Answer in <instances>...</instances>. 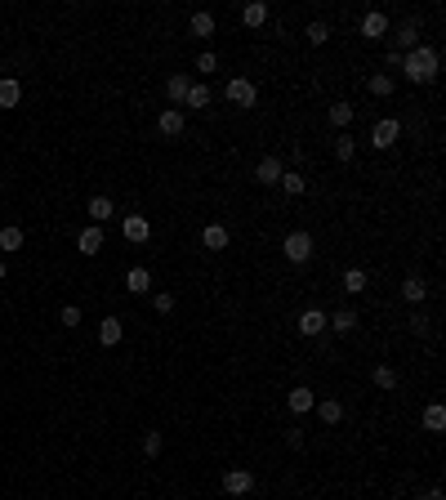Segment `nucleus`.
<instances>
[{
  "label": "nucleus",
  "mask_w": 446,
  "mask_h": 500,
  "mask_svg": "<svg viewBox=\"0 0 446 500\" xmlns=\"http://www.w3.org/2000/svg\"><path fill=\"white\" fill-rule=\"evenodd\" d=\"M438 67H442V54L433 45H415L411 54H402V72L411 85H433L438 81Z\"/></svg>",
  "instance_id": "obj_1"
},
{
  "label": "nucleus",
  "mask_w": 446,
  "mask_h": 500,
  "mask_svg": "<svg viewBox=\"0 0 446 500\" xmlns=\"http://www.w3.org/2000/svg\"><path fill=\"white\" fill-rule=\"evenodd\" d=\"M281 255H286L291 264H308V259H312V233H304V228H295V233L281 241Z\"/></svg>",
  "instance_id": "obj_2"
},
{
  "label": "nucleus",
  "mask_w": 446,
  "mask_h": 500,
  "mask_svg": "<svg viewBox=\"0 0 446 500\" xmlns=\"http://www.w3.org/2000/svg\"><path fill=\"white\" fill-rule=\"evenodd\" d=\"M223 94H228V103H237V107H255L259 103L255 81H246V76H232V81L223 85Z\"/></svg>",
  "instance_id": "obj_3"
},
{
  "label": "nucleus",
  "mask_w": 446,
  "mask_h": 500,
  "mask_svg": "<svg viewBox=\"0 0 446 500\" xmlns=\"http://www.w3.org/2000/svg\"><path fill=\"white\" fill-rule=\"evenodd\" d=\"M397 134H402V126H397L393 116H379L375 126H370V143L384 152V148H393V143H397Z\"/></svg>",
  "instance_id": "obj_4"
},
{
  "label": "nucleus",
  "mask_w": 446,
  "mask_h": 500,
  "mask_svg": "<svg viewBox=\"0 0 446 500\" xmlns=\"http://www.w3.org/2000/svg\"><path fill=\"white\" fill-rule=\"evenodd\" d=\"M223 492L228 496H250V492H255V473H250V469H228L223 473Z\"/></svg>",
  "instance_id": "obj_5"
},
{
  "label": "nucleus",
  "mask_w": 446,
  "mask_h": 500,
  "mask_svg": "<svg viewBox=\"0 0 446 500\" xmlns=\"http://www.w3.org/2000/svg\"><path fill=\"white\" fill-rule=\"evenodd\" d=\"M281 175H286V165L277 161V156H263V161L255 165V184H263V188H277V184H281Z\"/></svg>",
  "instance_id": "obj_6"
},
{
  "label": "nucleus",
  "mask_w": 446,
  "mask_h": 500,
  "mask_svg": "<svg viewBox=\"0 0 446 500\" xmlns=\"http://www.w3.org/2000/svg\"><path fill=\"white\" fill-rule=\"evenodd\" d=\"M183 126H188V121H183V107H165V112L156 116V130H161L165 139H179V134H183Z\"/></svg>",
  "instance_id": "obj_7"
},
{
  "label": "nucleus",
  "mask_w": 446,
  "mask_h": 500,
  "mask_svg": "<svg viewBox=\"0 0 446 500\" xmlns=\"http://www.w3.org/2000/svg\"><path fill=\"white\" fill-rule=\"evenodd\" d=\"M361 36H366V41H384V36H389V18H384L379 9H366V14H361Z\"/></svg>",
  "instance_id": "obj_8"
},
{
  "label": "nucleus",
  "mask_w": 446,
  "mask_h": 500,
  "mask_svg": "<svg viewBox=\"0 0 446 500\" xmlns=\"http://www.w3.org/2000/svg\"><path fill=\"white\" fill-rule=\"evenodd\" d=\"M120 233H125V241H134V246H143V241L152 237V224L143 215H125V224H120Z\"/></svg>",
  "instance_id": "obj_9"
},
{
  "label": "nucleus",
  "mask_w": 446,
  "mask_h": 500,
  "mask_svg": "<svg viewBox=\"0 0 446 500\" xmlns=\"http://www.w3.org/2000/svg\"><path fill=\"white\" fill-rule=\"evenodd\" d=\"M415 45H419L415 22H402V27H393V50H397V54H411Z\"/></svg>",
  "instance_id": "obj_10"
},
{
  "label": "nucleus",
  "mask_w": 446,
  "mask_h": 500,
  "mask_svg": "<svg viewBox=\"0 0 446 500\" xmlns=\"http://www.w3.org/2000/svg\"><path fill=\"white\" fill-rule=\"evenodd\" d=\"M120 335H125L120 317H103V322H99V344H103V349H116V344H120Z\"/></svg>",
  "instance_id": "obj_11"
},
{
  "label": "nucleus",
  "mask_w": 446,
  "mask_h": 500,
  "mask_svg": "<svg viewBox=\"0 0 446 500\" xmlns=\"http://www.w3.org/2000/svg\"><path fill=\"white\" fill-rule=\"evenodd\" d=\"M228 241H232V233L223 224H206V233H201V246L206 250H228Z\"/></svg>",
  "instance_id": "obj_12"
},
{
  "label": "nucleus",
  "mask_w": 446,
  "mask_h": 500,
  "mask_svg": "<svg viewBox=\"0 0 446 500\" xmlns=\"http://www.w3.org/2000/svg\"><path fill=\"white\" fill-rule=\"evenodd\" d=\"M326 331V313L321 309H304L299 313V335H321Z\"/></svg>",
  "instance_id": "obj_13"
},
{
  "label": "nucleus",
  "mask_w": 446,
  "mask_h": 500,
  "mask_svg": "<svg viewBox=\"0 0 446 500\" xmlns=\"http://www.w3.org/2000/svg\"><path fill=\"white\" fill-rule=\"evenodd\" d=\"M125 290H130V295H143V290H152V273H148L143 264H134V268L125 273Z\"/></svg>",
  "instance_id": "obj_14"
},
{
  "label": "nucleus",
  "mask_w": 446,
  "mask_h": 500,
  "mask_svg": "<svg viewBox=\"0 0 446 500\" xmlns=\"http://www.w3.org/2000/svg\"><path fill=\"white\" fill-rule=\"evenodd\" d=\"M76 250H81V255H99V250H103V228H99V224H90L85 233L76 237Z\"/></svg>",
  "instance_id": "obj_15"
},
{
  "label": "nucleus",
  "mask_w": 446,
  "mask_h": 500,
  "mask_svg": "<svg viewBox=\"0 0 446 500\" xmlns=\"http://www.w3.org/2000/svg\"><path fill=\"white\" fill-rule=\"evenodd\" d=\"M85 215H90L94 224L103 228V219H112V215H116V205H112V197H103V192H99V197H90V205H85Z\"/></svg>",
  "instance_id": "obj_16"
},
{
  "label": "nucleus",
  "mask_w": 446,
  "mask_h": 500,
  "mask_svg": "<svg viewBox=\"0 0 446 500\" xmlns=\"http://www.w3.org/2000/svg\"><path fill=\"white\" fill-rule=\"evenodd\" d=\"M286 407H291L295 416H308V411H312V388H308V384L291 388V398H286Z\"/></svg>",
  "instance_id": "obj_17"
},
{
  "label": "nucleus",
  "mask_w": 446,
  "mask_h": 500,
  "mask_svg": "<svg viewBox=\"0 0 446 500\" xmlns=\"http://www.w3.org/2000/svg\"><path fill=\"white\" fill-rule=\"evenodd\" d=\"M424 429L428 433H442L446 429V407H442V402H428V407H424Z\"/></svg>",
  "instance_id": "obj_18"
},
{
  "label": "nucleus",
  "mask_w": 446,
  "mask_h": 500,
  "mask_svg": "<svg viewBox=\"0 0 446 500\" xmlns=\"http://www.w3.org/2000/svg\"><path fill=\"white\" fill-rule=\"evenodd\" d=\"M281 192H286V197H304V192H308V179L299 175V170H286V175H281Z\"/></svg>",
  "instance_id": "obj_19"
},
{
  "label": "nucleus",
  "mask_w": 446,
  "mask_h": 500,
  "mask_svg": "<svg viewBox=\"0 0 446 500\" xmlns=\"http://www.w3.org/2000/svg\"><path fill=\"white\" fill-rule=\"evenodd\" d=\"M326 326H330V331H340V335H348V331L357 326V313H353V309H340V313L326 317Z\"/></svg>",
  "instance_id": "obj_20"
},
{
  "label": "nucleus",
  "mask_w": 446,
  "mask_h": 500,
  "mask_svg": "<svg viewBox=\"0 0 446 500\" xmlns=\"http://www.w3.org/2000/svg\"><path fill=\"white\" fill-rule=\"evenodd\" d=\"M188 90H192V76H170V81H165V94H170V107H174V103H183V99H188Z\"/></svg>",
  "instance_id": "obj_21"
},
{
  "label": "nucleus",
  "mask_w": 446,
  "mask_h": 500,
  "mask_svg": "<svg viewBox=\"0 0 446 500\" xmlns=\"http://www.w3.org/2000/svg\"><path fill=\"white\" fill-rule=\"evenodd\" d=\"M18 99H22V85L14 76H5L0 81V107H18Z\"/></svg>",
  "instance_id": "obj_22"
},
{
  "label": "nucleus",
  "mask_w": 446,
  "mask_h": 500,
  "mask_svg": "<svg viewBox=\"0 0 446 500\" xmlns=\"http://www.w3.org/2000/svg\"><path fill=\"white\" fill-rule=\"evenodd\" d=\"M317 420H321V424H340V420H344V407H340V402H335V398L317 402Z\"/></svg>",
  "instance_id": "obj_23"
},
{
  "label": "nucleus",
  "mask_w": 446,
  "mask_h": 500,
  "mask_svg": "<svg viewBox=\"0 0 446 500\" xmlns=\"http://www.w3.org/2000/svg\"><path fill=\"white\" fill-rule=\"evenodd\" d=\"M424 295H428V286L419 282V277H406V282H402V299L406 304H424Z\"/></svg>",
  "instance_id": "obj_24"
},
{
  "label": "nucleus",
  "mask_w": 446,
  "mask_h": 500,
  "mask_svg": "<svg viewBox=\"0 0 446 500\" xmlns=\"http://www.w3.org/2000/svg\"><path fill=\"white\" fill-rule=\"evenodd\" d=\"M241 22H246V27H263V22H268V5H259V0L246 5L241 9Z\"/></svg>",
  "instance_id": "obj_25"
},
{
  "label": "nucleus",
  "mask_w": 446,
  "mask_h": 500,
  "mask_svg": "<svg viewBox=\"0 0 446 500\" xmlns=\"http://www.w3.org/2000/svg\"><path fill=\"white\" fill-rule=\"evenodd\" d=\"M188 27H192V36H214V14H206V9H197Z\"/></svg>",
  "instance_id": "obj_26"
},
{
  "label": "nucleus",
  "mask_w": 446,
  "mask_h": 500,
  "mask_svg": "<svg viewBox=\"0 0 446 500\" xmlns=\"http://www.w3.org/2000/svg\"><path fill=\"white\" fill-rule=\"evenodd\" d=\"M344 290H348V295H361V290H366V268H348V273H344Z\"/></svg>",
  "instance_id": "obj_27"
},
{
  "label": "nucleus",
  "mask_w": 446,
  "mask_h": 500,
  "mask_svg": "<svg viewBox=\"0 0 446 500\" xmlns=\"http://www.w3.org/2000/svg\"><path fill=\"white\" fill-rule=\"evenodd\" d=\"M183 107H201V112H206V107H210V90H206V85H197V81H192V90H188Z\"/></svg>",
  "instance_id": "obj_28"
},
{
  "label": "nucleus",
  "mask_w": 446,
  "mask_h": 500,
  "mask_svg": "<svg viewBox=\"0 0 446 500\" xmlns=\"http://www.w3.org/2000/svg\"><path fill=\"white\" fill-rule=\"evenodd\" d=\"M353 116H357V107H353V103H335V107H330V126H340V130H344V126H353Z\"/></svg>",
  "instance_id": "obj_29"
},
{
  "label": "nucleus",
  "mask_w": 446,
  "mask_h": 500,
  "mask_svg": "<svg viewBox=\"0 0 446 500\" xmlns=\"http://www.w3.org/2000/svg\"><path fill=\"white\" fill-rule=\"evenodd\" d=\"M370 94H375V99H389V94H393V76H389V72H375V76H370Z\"/></svg>",
  "instance_id": "obj_30"
},
{
  "label": "nucleus",
  "mask_w": 446,
  "mask_h": 500,
  "mask_svg": "<svg viewBox=\"0 0 446 500\" xmlns=\"http://www.w3.org/2000/svg\"><path fill=\"white\" fill-rule=\"evenodd\" d=\"M0 250H22V228H0Z\"/></svg>",
  "instance_id": "obj_31"
},
{
  "label": "nucleus",
  "mask_w": 446,
  "mask_h": 500,
  "mask_svg": "<svg viewBox=\"0 0 446 500\" xmlns=\"http://www.w3.org/2000/svg\"><path fill=\"white\" fill-rule=\"evenodd\" d=\"M304 36H308V45H326V41H330V22H321V18H317V22H308V32H304Z\"/></svg>",
  "instance_id": "obj_32"
},
{
  "label": "nucleus",
  "mask_w": 446,
  "mask_h": 500,
  "mask_svg": "<svg viewBox=\"0 0 446 500\" xmlns=\"http://www.w3.org/2000/svg\"><path fill=\"white\" fill-rule=\"evenodd\" d=\"M161 447H165L161 429H148V433H143V456H161Z\"/></svg>",
  "instance_id": "obj_33"
},
{
  "label": "nucleus",
  "mask_w": 446,
  "mask_h": 500,
  "mask_svg": "<svg viewBox=\"0 0 446 500\" xmlns=\"http://www.w3.org/2000/svg\"><path fill=\"white\" fill-rule=\"evenodd\" d=\"M353 152H357L353 134H340V139H335V156H340V161H353Z\"/></svg>",
  "instance_id": "obj_34"
},
{
  "label": "nucleus",
  "mask_w": 446,
  "mask_h": 500,
  "mask_svg": "<svg viewBox=\"0 0 446 500\" xmlns=\"http://www.w3.org/2000/svg\"><path fill=\"white\" fill-rule=\"evenodd\" d=\"M375 384L384 388V393H389V388H397V371H393V367H375Z\"/></svg>",
  "instance_id": "obj_35"
},
{
  "label": "nucleus",
  "mask_w": 446,
  "mask_h": 500,
  "mask_svg": "<svg viewBox=\"0 0 446 500\" xmlns=\"http://www.w3.org/2000/svg\"><path fill=\"white\" fill-rule=\"evenodd\" d=\"M58 322H63L67 331H71V326H81V309H76V304H63V313H58Z\"/></svg>",
  "instance_id": "obj_36"
},
{
  "label": "nucleus",
  "mask_w": 446,
  "mask_h": 500,
  "mask_svg": "<svg viewBox=\"0 0 446 500\" xmlns=\"http://www.w3.org/2000/svg\"><path fill=\"white\" fill-rule=\"evenodd\" d=\"M152 309H156V313H170V309H174V295H170V290H161V295H152Z\"/></svg>",
  "instance_id": "obj_37"
},
{
  "label": "nucleus",
  "mask_w": 446,
  "mask_h": 500,
  "mask_svg": "<svg viewBox=\"0 0 446 500\" xmlns=\"http://www.w3.org/2000/svg\"><path fill=\"white\" fill-rule=\"evenodd\" d=\"M214 67H219V58H214L210 50H201L197 54V72H214Z\"/></svg>",
  "instance_id": "obj_38"
},
{
  "label": "nucleus",
  "mask_w": 446,
  "mask_h": 500,
  "mask_svg": "<svg viewBox=\"0 0 446 500\" xmlns=\"http://www.w3.org/2000/svg\"><path fill=\"white\" fill-rule=\"evenodd\" d=\"M286 442H291V447H304V429H286Z\"/></svg>",
  "instance_id": "obj_39"
},
{
  "label": "nucleus",
  "mask_w": 446,
  "mask_h": 500,
  "mask_svg": "<svg viewBox=\"0 0 446 500\" xmlns=\"http://www.w3.org/2000/svg\"><path fill=\"white\" fill-rule=\"evenodd\" d=\"M424 500H442V487H428V492H424Z\"/></svg>",
  "instance_id": "obj_40"
},
{
  "label": "nucleus",
  "mask_w": 446,
  "mask_h": 500,
  "mask_svg": "<svg viewBox=\"0 0 446 500\" xmlns=\"http://www.w3.org/2000/svg\"><path fill=\"white\" fill-rule=\"evenodd\" d=\"M5 277H9V268H5V259H0V282H5Z\"/></svg>",
  "instance_id": "obj_41"
},
{
  "label": "nucleus",
  "mask_w": 446,
  "mask_h": 500,
  "mask_svg": "<svg viewBox=\"0 0 446 500\" xmlns=\"http://www.w3.org/2000/svg\"><path fill=\"white\" fill-rule=\"evenodd\" d=\"M389 500H402V496H389Z\"/></svg>",
  "instance_id": "obj_42"
}]
</instances>
